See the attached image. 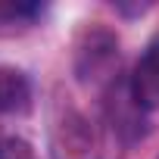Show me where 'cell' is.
<instances>
[{"label": "cell", "mask_w": 159, "mask_h": 159, "mask_svg": "<svg viewBox=\"0 0 159 159\" xmlns=\"http://www.w3.org/2000/svg\"><path fill=\"white\" fill-rule=\"evenodd\" d=\"M28 103H31L28 78L13 66H0V112H25Z\"/></svg>", "instance_id": "2"}, {"label": "cell", "mask_w": 159, "mask_h": 159, "mask_svg": "<svg viewBox=\"0 0 159 159\" xmlns=\"http://www.w3.org/2000/svg\"><path fill=\"white\" fill-rule=\"evenodd\" d=\"M38 7L31 3H3L0 0V19H16V16H31Z\"/></svg>", "instance_id": "4"}, {"label": "cell", "mask_w": 159, "mask_h": 159, "mask_svg": "<svg viewBox=\"0 0 159 159\" xmlns=\"http://www.w3.org/2000/svg\"><path fill=\"white\" fill-rule=\"evenodd\" d=\"M0 159H38V153L25 137H3L0 140Z\"/></svg>", "instance_id": "3"}, {"label": "cell", "mask_w": 159, "mask_h": 159, "mask_svg": "<svg viewBox=\"0 0 159 159\" xmlns=\"http://www.w3.org/2000/svg\"><path fill=\"white\" fill-rule=\"evenodd\" d=\"M156 159H159V156H156Z\"/></svg>", "instance_id": "5"}, {"label": "cell", "mask_w": 159, "mask_h": 159, "mask_svg": "<svg viewBox=\"0 0 159 159\" xmlns=\"http://www.w3.org/2000/svg\"><path fill=\"white\" fill-rule=\"evenodd\" d=\"M131 97L137 106L153 109L159 106V38L147 47V53L140 56L134 78H131Z\"/></svg>", "instance_id": "1"}]
</instances>
